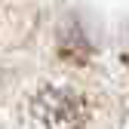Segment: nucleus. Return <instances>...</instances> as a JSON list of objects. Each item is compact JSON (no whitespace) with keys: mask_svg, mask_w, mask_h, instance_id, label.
I'll list each match as a JSON object with an SVG mask.
<instances>
[{"mask_svg":"<svg viewBox=\"0 0 129 129\" xmlns=\"http://www.w3.org/2000/svg\"><path fill=\"white\" fill-rule=\"evenodd\" d=\"M31 114L43 129H83L89 108L83 95L68 86H43L31 102Z\"/></svg>","mask_w":129,"mask_h":129,"instance_id":"1","label":"nucleus"}]
</instances>
